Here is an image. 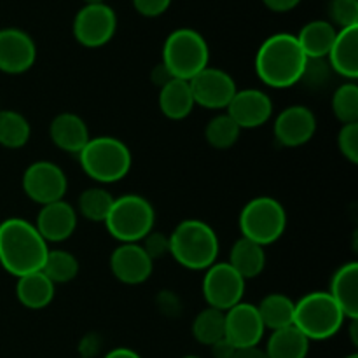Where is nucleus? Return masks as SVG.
Listing matches in <instances>:
<instances>
[{"label": "nucleus", "mask_w": 358, "mask_h": 358, "mask_svg": "<svg viewBox=\"0 0 358 358\" xmlns=\"http://www.w3.org/2000/svg\"><path fill=\"white\" fill-rule=\"evenodd\" d=\"M49 245L38 234L35 224L10 217L0 222V266L9 275L20 276L41 271Z\"/></svg>", "instance_id": "obj_1"}, {"label": "nucleus", "mask_w": 358, "mask_h": 358, "mask_svg": "<svg viewBox=\"0 0 358 358\" xmlns=\"http://www.w3.org/2000/svg\"><path fill=\"white\" fill-rule=\"evenodd\" d=\"M308 58L292 34L266 38L255 55V73L266 86L287 90L303 80Z\"/></svg>", "instance_id": "obj_2"}, {"label": "nucleus", "mask_w": 358, "mask_h": 358, "mask_svg": "<svg viewBox=\"0 0 358 358\" xmlns=\"http://www.w3.org/2000/svg\"><path fill=\"white\" fill-rule=\"evenodd\" d=\"M219 250V236L205 220H182L170 234V255L191 271H206L217 262Z\"/></svg>", "instance_id": "obj_3"}, {"label": "nucleus", "mask_w": 358, "mask_h": 358, "mask_svg": "<svg viewBox=\"0 0 358 358\" xmlns=\"http://www.w3.org/2000/svg\"><path fill=\"white\" fill-rule=\"evenodd\" d=\"M77 156L84 173L98 184H114L122 180L129 173L133 163L128 145L115 136L90 138Z\"/></svg>", "instance_id": "obj_4"}, {"label": "nucleus", "mask_w": 358, "mask_h": 358, "mask_svg": "<svg viewBox=\"0 0 358 358\" xmlns=\"http://www.w3.org/2000/svg\"><path fill=\"white\" fill-rule=\"evenodd\" d=\"M210 48L199 31L192 28H178L166 37L163 45V65L171 77L191 80L208 66Z\"/></svg>", "instance_id": "obj_5"}, {"label": "nucleus", "mask_w": 358, "mask_h": 358, "mask_svg": "<svg viewBox=\"0 0 358 358\" xmlns=\"http://www.w3.org/2000/svg\"><path fill=\"white\" fill-rule=\"evenodd\" d=\"M156 222V212L147 198L140 194H124L114 199L105 219V227L119 243H140Z\"/></svg>", "instance_id": "obj_6"}, {"label": "nucleus", "mask_w": 358, "mask_h": 358, "mask_svg": "<svg viewBox=\"0 0 358 358\" xmlns=\"http://www.w3.org/2000/svg\"><path fill=\"white\" fill-rule=\"evenodd\" d=\"M346 317L329 292H310L296 303L294 325L310 341H325L341 331Z\"/></svg>", "instance_id": "obj_7"}, {"label": "nucleus", "mask_w": 358, "mask_h": 358, "mask_svg": "<svg viewBox=\"0 0 358 358\" xmlns=\"http://www.w3.org/2000/svg\"><path fill=\"white\" fill-rule=\"evenodd\" d=\"M285 229V208L278 199L271 196H259V198L250 199L240 213L241 238L255 241L261 247L278 241Z\"/></svg>", "instance_id": "obj_8"}, {"label": "nucleus", "mask_w": 358, "mask_h": 358, "mask_svg": "<svg viewBox=\"0 0 358 358\" xmlns=\"http://www.w3.org/2000/svg\"><path fill=\"white\" fill-rule=\"evenodd\" d=\"M117 30L115 10L105 2L84 3L77 10L72 23L73 38L87 49H96L108 44Z\"/></svg>", "instance_id": "obj_9"}, {"label": "nucleus", "mask_w": 358, "mask_h": 358, "mask_svg": "<svg viewBox=\"0 0 358 358\" xmlns=\"http://www.w3.org/2000/svg\"><path fill=\"white\" fill-rule=\"evenodd\" d=\"M21 185H23L24 194L31 201L44 206L65 198L66 189H69V178L56 163L35 161L24 170Z\"/></svg>", "instance_id": "obj_10"}, {"label": "nucleus", "mask_w": 358, "mask_h": 358, "mask_svg": "<svg viewBox=\"0 0 358 358\" xmlns=\"http://www.w3.org/2000/svg\"><path fill=\"white\" fill-rule=\"evenodd\" d=\"M245 280L231 268L229 262H215L205 271L203 297L210 308L227 311L243 301Z\"/></svg>", "instance_id": "obj_11"}, {"label": "nucleus", "mask_w": 358, "mask_h": 358, "mask_svg": "<svg viewBox=\"0 0 358 358\" xmlns=\"http://www.w3.org/2000/svg\"><path fill=\"white\" fill-rule=\"evenodd\" d=\"M194 103L210 110H224L236 94L238 87L233 77L222 69L206 66L189 80Z\"/></svg>", "instance_id": "obj_12"}, {"label": "nucleus", "mask_w": 358, "mask_h": 358, "mask_svg": "<svg viewBox=\"0 0 358 358\" xmlns=\"http://www.w3.org/2000/svg\"><path fill=\"white\" fill-rule=\"evenodd\" d=\"M224 317H226V339L234 348H250L261 345L266 327L255 304L241 301L231 310L224 311Z\"/></svg>", "instance_id": "obj_13"}, {"label": "nucleus", "mask_w": 358, "mask_h": 358, "mask_svg": "<svg viewBox=\"0 0 358 358\" xmlns=\"http://www.w3.org/2000/svg\"><path fill=\"white\" fill-rule=\"evenodd\" d=\"M37 59V45L20 28L0 30V72L20 76L28 72Z\"/></svg>", "instance_id": "obj_14"}, {"label": "nucleus", "mask_w": 358, "mask_h": 358, "mask_svg": "<svg viewBox=\"0 0 358 358\" xmlns=\"http://www.w3.org/2000/svg\"><path fill=\"white\" fill-rule=\"evenodd\" d=\"M273 131L276 142L283 147H301L313 138L317 117L313 110L304 105H290L276 115Z\"/></svg>", "instance_id": "obj_15"}, {"label": "nucleus", "mask_w": 358, "mask_h": 358, "mask_svg": "<svg viewBox=\"0 0 358 358\" xmlns=\"http://www.w3.org/2000/svg\"><path fill=\"white\" fill-rule=\"evenodd\" d=\"M226 114L240 129L261 128L273 117V101L261 90H238L227 105Z\"/></svg>", "instance_id": "obj_16"}, {"label": "nucleus", "mask_w": 358, "mask_h": 358, "mask_svg": "<svg viewBox=\"0 0 358 358\" xmlns=\"http://www.w3.org/2000/svg\"><path fill=\"white\" fill-rule=\"evenodd\" d=\"M110 271L124 285H142L154 271V261L140 243H121L110 255Z\"/></svg>", "instance_id": "obj_17"}, {"label": "nucleus", "mask_w": 358, "mask_h": 358, "mask_svg": "<svg viewBox=\"0 0 358 358\" xmlns=\"http://www.w3.org/2000/svg\"><path fill=\"white\" fill-rule=\"evenodd\" d=\"M35 227L48 245L62 243L69 240L76 231L77 210L63 199L49 203L38 210Z\"/></svg>", "instance_id": "obj_18"}, {"label": "nucleus", "mask_w": 358, "mask_h": 358, "mask_svg": "<svg viewBox=\"0 0 358 358\" xmlns=\"http://www.w3.org/2000/svg\"><path fill=\"white\" fill-rule=\"evenodd\" d=\"M49 136L58 149L72 154H79L91 138L84 119L73 112L56 115L49 124Z\"/></svg>", "instance_id": "obj_19"}, {"label": "nucleus", "mask_w": 358, "mask_h": 358, "mask_svg": "<svg viewBox=\"0 0 358 358\" xmlns=\"http://www.w3.org/2000/svg\"><path fill=\"white\" fill-rule=\"evenodd\" d=\"M329 65L348 80L358 77V27L341 28L327 55Z\"/></svg>", "instance_id": "obj_20"}, {"label": "nucleus", "mask_w": 358, "mask_h": 358, "mask_svg": "<svg viewBox=\"0 0 358 358\" xmlns=\"http://www.w3.org/2000/svg\"><path fill=\"white\" fill-rule=\"evenodd\" d=\"M329 294L348 320H358V262H346L332 275Z\"/></svg>", "instance_id": "obj_21"}, {"label": "nucleus", "mask_w": 358, "mask_h": 358, "mask_svg": "<svg viewBox=\"0 0 358 358\" xmlns=\"http://www.w3.org/2000/svg\"><path fill=\"white\" fill-rule=\"evenodd\" d=\"M157 103H159L161 114L171 121H182L189 117L196 107L189 80L171 79L170 83L159 87Z\"/></svg>", "instance_id": "obj_22"}, {"label": "nucleus", "mask_w": 358, "mask_h": 358, "mask_svg": "<svg viewBox=\"0 0 358 358\" xmlns=\"http://www.w3.org/2000/svg\"><path fill=\"white\" fill-rule=\"evenodd\" d=\"M56 285L42 271L20 276L16 282V297L27 310H44L55 299Z\"/></svg>", "instance_id": "obj_23"}, {"label": "nucleus", "mask_w": 358, "mask_h": 358, "mask_svg": "<svg viewBox=\"0 0 358 358\" xmlns=\"http://www.w3.org/2000/svg\"><path fill=\"white\" fill-rule=\"evenodd\" d=\"M336 35L338 30L331 21L313 20L304 24L296 37L308 59H325L334 44Z\"/></svg>", "instance_id": "obj_24"}, {"label": "nucleus", "mask_w": 358, "mask_h": 358, "mask_svg": "<svg viewBox=\"0 0 358 358\" xmlns=\"http://www.w3.org/2000/svg\"><path fill=\"white\" fill-rule=\"evenodd\" d=\"M229 264L245 282L255 278L266 268L264 247L247 238H240L229 252Z\"/></svg>", "instance_id": "obj_25"}, {"label": "nucleus", "mask_w": 358, "mask_h": 358, "mask_svg": "<svg viewBox=\"0 0 358 358\" xmlns=\"http://www.w3.org/2000/svg\"><path fill=\"white\" fill-rule=\"evenodd\" d=\"M310 343L296 325H289L273 331L264 352L268 358H306L310 353Z\"/></svg>", "instance_id": "obj_26"}, {"label": "nucleus", "mask_w": 358, "mask_h": 358, "mask_svg": "<svg viewBox=\"0 0 358 358\" xmlns=\"http://www.w3.org/2000/svg\"><path fill=\"white\" fill-rule=\"evenodd\" d=\"M257 311L261 320L269 331L294 325V313H296V303L289 296L280 292L268 294L261 303L257 304Z\"/></svg>", "instance_id": "obj_27"}, {"label": "nucleus", "mask_w": 358, "mask_h": 358, "mask_svg": "<svg viewBox=\"0 0 358 358\" xmlns=\"http://www.w3.org/2000/svg\"><path fill=\"white\" fill-rule=\"evenodd\" d=\"M30 135V122L23 114L0 108V145L6 149H21L28 143Z\"/></svg>", "instance_id": "obj_28"}, {"label": "nucleus", "mask_w": 358, "mask_h": 358, "mask_svg": "<svg viewBox=\"0 0 358 358\" xmlns=\"http://www.w3.org/2000/svg\"><path fill=\"white\" fill-rule=\"evenodd\" d=\"M192 336L199 345L212 346L219 339L226 338V317L224 311L206 306L196 315L192 322Z\"/></svg>", "instance_id": "obj_29"}, {"label": "nucleus", "mask_w": 358, "mask_h": 358, "mask_svg": "<svg viewBox=\"0 0 358 358\" xmlns=\"http://www.w3.org/2000/svg\"><path fill=\"white\" fill-rule=\"evenodd\" d=\"M114 199L115 198L107 189L90 187L79 196L76 210L91 222H105L112 205H114Z\"/></svg>", "instance_id": "obj_30"}, {"label": "nucleus", "mask_w": 358, "mask_h": 358, "mask_svg": "<svg viewBox=\"0 0 358 358\" xmlns=\"http://www.w3.org/2000/svg\"><path fill=\"white\" fill-rule=\"evenodd\" d=\"M79 261L73 254L66 250H49L45 257L44 266L41 271L51 280L55 285L59 283H69L79 275Z\"/></svg>", "instance_id": "obj_31"}, {"label": "nucleus", "mask_w": 358, "mask_h": 358, "mask_svg": "<svg viewBox=\"0 0 358 358\" xmlns=\"http://www.w3.org/2000/svg\"><path fill=\"white\" fill-rule=\"evenodd\" d=\"M241 129L227 114H219L208 121L205 128V138L213 149H231L240 140Z\"/></svg>", "instance_id": "obj_32"}, {"label": "nucleus", "mask_w": 358, "mask_h": 358, "mask_svg": "<svg viewBox=\"0 0 358 358\" xmlns=\"http://www.w3.org/2000/svg\"><path fill=\"white\" fill-rule=\"evenodd\" d=\"M332 112L343 124L358 122V86L355 83H345L332 94Z\"/></svg>", "instance_id": "obj_33"}, {"label": "nucleus", "mask_w": 358, "mask_h": 358, "mask_svg": "<svg viewBox=\"0 0 358 358\" xmlns=\"http://www.w3.org/2000/svg\"><path fill=\"white\" fill-rule=\"evenodd\" d=\"M329 16L339 28L358 27V0H331Z\"/></svg>", "instance_id": "obj_34"}, {"label": "nucleus", "mask_w": 358, "mask_h": 358, "mask_svg": "<svg viewBox=\"0 0 358 358\" xmlns=\"http://www.w3.org/2000/svg\"><path fill=\"white\" fill-rule=\"evenodd\" d=\"M339 152L352 164L358 163V122L343 124L338 133Z\"/></svg>", "instance_id": "obj_35"}, {"label": "nucleus", "mask_w": 358, "mask_h": 358, "mask_svg": "<svg viewBox=\"0 0 358 358\" xmlns=\"http://www.w3.org/2000/svg\"><path fill=\"white\" fill-rule=\"evenodd\" d=\"M140 245H142L145 254L149 255L152 261L170 255V234L157 233V231L152 229L142 241H140Z\"/></svg>", "instance_id": "obj_36"}, {"label": "nucleus", "mask_w": 358, "mask_h": 358, "mask_svg": "<svg viewBox=\"0 0 358 358\" xmlns=\"http://www.w3.org/2000/svg\"><path fill=\"white\" fill-rule=\"evenodd\" d=\"M136 13L145 17H157L168 10L171 0H131Z\"/></svg>", "instance_id": "obj_37"}, {"label": "nucleus", "mask_w": 358, "mask_h": 358, "mask_svg": "<svg viewBox=\"0 0 358 358\" xmlns=\"http://www.w3.org/2000/svg\"><path fill=\"white\" fill-rule=\"evenodd\" d=\"M79 352L84 358H91V357L96 355V353L100 352V341H98L96 336H94V334L86 336V338L80 341Z\"/></svg>", "instance_id": "obj_38"}, {"label": "nucleus", "mask_w": 358, "mask_h": 358, "mask_svg": "<svg viewBox=\"0 0 358 358\" xmlns=\"http://www.w3.org/2000/svg\"><path fill=\"white\" fill-rule=\"evenodd\" d=\"M262 2L273 13H289L299 6L301 0H262Z\"/></svg>", "instance_id": "obj_39"}, {"label": "nucleus", "mask_w": 358, "mask_h": 358, "mask_svg": "<svg viewBox=\"0 0 358 358\" xmlns=\"http://www.w3.org/2000/svg\"><path fill=\"white\" fill-rule=\"evenodd\" d=\"M210 350H212L213 358H231L236 348H234V346L231 345L226 338H222V339H219L217 343H213V345L210 346Z\"/></svg>", "instance_id": "obj_40"}, {"label": "nucleus", "mask_w": 358, "mask_h": 358, "mask_svg": "<svg viewBox=\"0 0 358 358\" xmlns=\"http://www.w3.org/2000/svg\"><path fill=\"white\" fill-rule=\"evenodd\" d=\"M150 77H152L154 84H156L157 87H163L164 84L170 83L171 79H175V77H171V73L168 72V69L163 65V63H159V65H157L156 69L152 70V73H150Z\"/></svg>", "instance_id": "obj_41"}, {"label": "nucleus", "mask_w": 358, "mask_h": 358, "mask_svg": "<svg viewBox=\"0 0 358 358\" xmlns=\"http://www.w3.org/2000/svg\"><path fill=\"white\" fill-rule=\"evenodd\" d=\"M231 358H268L261 346H250V348H236Z\"/></svg>", "instance_id": "obj_42"}, {"label": "nucleus", "mask_w": 358, "mask_h": 358, "mask_svg": "<svg viewBox=\"0 0 358 358\" xmlns=\"http://www.w3.org/2000/svg\"><path fill=\"white\" fill-rule=\"evenodd\" d=\"M103 358H142L135 350L131 348H114L107 353Z\"/></svg>", "instance_id": "obj_43"}, {"label": "nucleus", "mask_w": 358, "mask_h": 358, "mask_svg": "<svg viewBox=\"0 0 358 358\" xmlns=\"http://www.w3.org/2000/svg\"><path fill=\"white\" fill-rule=\"evenodd\" d=\"M105 0H84V3H101Z\"/></svg>", "instance_id": "obj_44"}, {"label": "nucleus", "mask_w": 358, "mask_h": 358, "mask_svg": "<svg viewBox=\"0 0 358 358\" xmlns=\"http://www.w3.org/2000/svg\"><path fill=\"white\" fill-rule=\"evenodd\" d=\"M345 358H358V355H357V353H352V355H348V357H345Z\"/></svg>", "instance_id": "obj_45"}, {"label": "nucleus", "mask_w": 358, "mask_h": 358, "mask_svg": "<svg viewBox=\"0 0 358 358\" xmlns=\"http://www.w3.org/2000/svg\"><path fill=\"white\" fill-rule=\"evenodd\" d=\"M182 358H199V357H196V355H185V357H182Z\"/></svg>", "instance_id": "obj_46"}]
</instances>
